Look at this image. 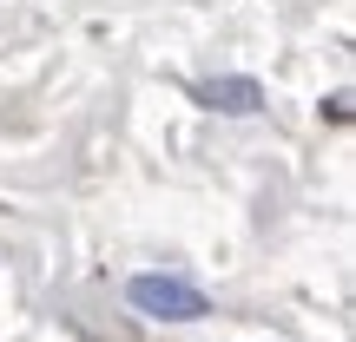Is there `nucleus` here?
<instances>
[{
    "label": "nucleus",
    "instance_id": "2",
    "mask_svg": "<svg viewBox=\"0 0 356 342\" xmlns=\"http://www.w3.org/2000/svg\"><path fill=\"white\" fill-rule=\"evenodd\" d=\"M198 99L211 105V112H257V105H264V86L244 79V73H231V79H204Z\"/></svg>",
    "mask_w": 356,
    "mask_h": 342
},
{
    "label": "nucleus",
    "instance_id": "1",
    "mask_svg": "<svg viewBox=\"0 0 356 342\" xmlns=\"http://www.w3.org/2000/svg\"><path fill=\"white\" fill-rule=\"evenodd\" d=\"M126 296H132V309H139V316H159V323H198V316H211V296H204L198 283H185V277H159V270L132 277Z\"/></svg>",
    "mask_w": 356,
    "mask_h": 342
}]
</instances>
